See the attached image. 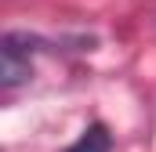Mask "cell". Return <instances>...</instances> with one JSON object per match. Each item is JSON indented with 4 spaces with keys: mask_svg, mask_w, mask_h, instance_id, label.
<instances>
[{
    "mask_svg": "<svg viewBox=\"0 0 156 152\" xmlns=\"http://www.w3.org/2000/svg\"><path fill=\"white\" fill-rule=\"evenodd\" d=\"M66 152H113V138H109L105 123H91Z\"/></svg>",
    "mask_w": 156,
    "mask_h": 152,
    "instance_id": "cell-2",
    "label": "cell"
},
{
    "mask_svg": "<svg viewBox=\"0 0 156 152\" xmlns=\"http://www.w3.org/2000/svg\"><path fill=\"white\" fill-rule=\"evenodd\" d=\"M37 36H26V33H7L4 36V47H0V83L4 91H15L18 83L29 80V43Z\"/></svg>",
    "mask_w": 156,
    "mask_h": 152,
    "instance_id": "cell-1",
    "label": "cell"
}]
</instances>
